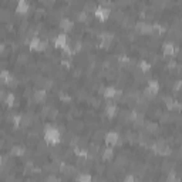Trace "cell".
<instances>
[{"instance_id":"6da1fadb","label":"cell","mask_w":182,"mask_h":182,"mask_svg":"<svg viewBox=\"0 0 182 182\" xmlns=\"http://www.w3.org/2000/svg\"><path fill=\"white\" fill-rule=\"evenodd\" d=\"M44 139L46 142H48L50 145H56L60 142V131H58L56 127L48 124L44 130Z\"/></svg>"},{"instance_id":"7a4b0ae2","label":"cell","mask_w":182,"mask_h":182,"mask_svg":"<svg viewBox=\"0 0 182 182\" xmlns=\"http://www.w3.org/2000/svg\"><path fill=\"white\" fill-rule=\"evenodd\" d=\"M158 91H159V83L155 80H152V81H148V85L145 88L144 95L147 98H152L154 95L158 94Z\"/></svg>"},{"instance_id":"3957f363","label":"cell","mask_w":182,"mask_h":182,"mask_svg":"<svg viewBox=\"0 0 182 182\" xmlns=\"http://www.w3.org/2000/svg\"><path fill=\"white\" fill-rule=\"evenodd\" d=\"M46 47H47V41L44 40H40L39 37H33L30 40V48L34 51H43L46 50Z\"/></svg>"},{"instance_id":"277c9868","label":"cell","mask_w":182,"mask_h":182,"mask_svg":"<svg viewBox=\"0 0 182 182\" xmlns=\"http://www.w3.org/2000/svg\"><path fill=\"white\" fill-rule=\"evenodd\" d=\"M94 14H95V17H97L100 21H104V20H107L108 17H110L111 11H110V9H107V7L100 6V7H95Z\"/></svg>"},{"instance_id":"5b68a950","label":"cell","mask_w":182,"mask_h":182,"mask_svg":"<svg viewBox=\"0 0 182 182\" xmlns=\"http://www.w3.org/2000/svg\"><path fill=\"white\" fill-rule=\"evenodd\" d=\"M104 139H105V144H107L108 147H115V145L120 142V134L111 131V132H108V134L105 135Z\"/></svg>"},{"instance_id":"8992f818","label":"cell","mask_w":182,"mask_h":182,"mask_svg":"<svg viewBox=\"0 0 182 182\" xmlns=\"http://www.w3.org/2000/svg\"><path fill=\"white\" fill-rule=\"evenodd\" d=\"M135 29H137V31L141 33V34H152L154 33L152 26L151 24H148V23H145V21H139V23H137Z\"/></svg>"},{"instance_id":"52a82bcc","label":"cell","mask_w":182,"mask_h":182,"mask_svg":"<svg viewBox=\"0 0 182 182\" xmlns=\"http://www.w3.org/2000/svg\"><path fill=\"white\" fill-rule=\"evenodd\" d=\"M102 94H104L105 98H115V97H120L122 93L120 90H117V88H114V87H108L104 90Z\"/></svg>"},{"instance_id":"ba28073f","label":"cell","mask_w":182,"mask_h":182,"mask_svg":"<svg viewBox=\"0 0 182 182\" xmlns=\"http://www.w3.org/2000/svg\"><path fill=\"white\" fill-rule=\"evenodd\" d=\"M175 51H176V48L172 43H165L162 46V53H164V56H166V57H172V56L175 54Z\"/></svg>"},{"instance_id":"9c48e42d","label":"cell","mask_w":182,"mask_h":182,"mask_svg":"<svg viewBox=\"0 0 182 182\" xmlns=\"http://www.w3.org/2000/svg\"><path fill=\"white\" fill-rule=\"evenodd\" d=\"M29 11V3L26 0H19L17 2V7H16V13L17 14H26Z\"/></svg>"},{"instance_id":"30bf717a","label":"cell","mask_w":182,"mask_h":182,"mask_svg":"<svg viewBox=\"0 0 182 182\" xmlns=\"http://www.w3.org/2000/svg\"><path fill=\"white\" fill-rule=\"evenodd\" d=\"M0 81L4 83V84H11L13 83V75L6 70H2L0 71Z\"/></svg>"},{"instance_id":"8fae6325","label":"cell","mask_w":182,"mask_h":182,"mask_svg":"<svg viewBox=\"0 0 182 182\" xmlns=\"http://www.w3.org/2000/svg\"><path fill=\"white\" fill-rule=\"evenodd\" d=\"M54 44H56V47L58 48H63L67 43V36L66 34H58L57 37H56V40H54Z\"/></svg>"},{"instance_id":"7c38bea8","label":"cell","mask_w":182,"mask_h":182,"mask_svg":"<svg viewBox=\"0 0 182 182\" xmlns=\"http://www.w3.org/2000/svg\"><path fill=\"white\" fill-rule=\"evenodd\" d=\"M117 112H118L117 105H114V104H107V107H105V114H107L108 118H114L115 115H117Z\"/></svg>"},{"instance_id":"4fadbf2b","label":"cell","mask_w":182,"mask_h":182,"mask_svg":"<svg viewBox=\"0 0 182 182\" xmlns=\"http://www.w3.org/2000/svg\"><path fill=\"white\" fill-rule=\"evenodd\" d=\"M47 97V93H46V88H41V90H36L34 91V100L39 102L44 101Z\"/></svg>"},{"instance_id":"5bb4252c","label":"cell","mask_w":182,"mask_h":182,"mask_svg":"<svg viewBox=\"0 0 182 182\" xmlns=\"http://www.w3.org/2000/svg\"><path fill=\"white\" fill-rule=\"evenodd\" d=\"M60 27L63 29L64 31H70L73 30V27H74V23L70 20V19H63V20L60 21Z\"/></svg>"},{"instance_id":"9a60e30c","label":"cell","mask_w":182,"mask_h":182,"mask_svg":"<svg viewBox=\"0 0 182 182\" xmlns=\"http://www.w3.org/2000/svg\"><path fill=\"white\" fill-rule=\"evenodd\" d=\"M10 154L13 157H23L24 148H23V147H13V148H11V151H10Z\"/></svg>"},{"instance_id":"2e32d148","label":"cell","mask_w":182,"mask_h":182,"mask_svg":"<svg viewBox=\"0 0 182 182\" xmlns=\"http://www.w3.org/2000/svg\"><path fill=\"white\" fill-rule=\"evenodd\" d=\"M102 159L104 161H108V159H111L112 158V155H114V151H112L111 148H105V149H102Z\"/></svg>"},{"instance_id":"e0dca14e","label":"cell","mask_w":182,"mask_h":182,"mask_svg":"<svg viewBox=\"0 0 182 182\" xmlns=\"http://www.w3.org/2000/svg\"><path fill=\"white\" fill-rule=\"evenodd\" d=\"M149 68H151V64H149L148 61H144V60H142L141 63H139V70H141L142 73H147V71H149Z\"/></svg>"},{"instance_id":"ac0fdd59","label":"cell","mask_w":182,"mask_h":182,"mask_svg":"<svg viewBox=\"0 0 182 182\" xmlns=\"http://www.w3.org/2000/svg\"><path fill=\"white\" fill-rule=\"evenodd\" d=\"M4 102H6L7 105H13V102H14V94H7L6 97H4Z\"/></svg>"},{"instance_id":"d6986e66","label":"cell","mask_w":182,"mask_h":182,"mask_svg":"<svg viewBox=\"0 0 182 182\" xmlns=\"http://www.w3.org/2000/svg\"><path fill=\"white\" fill-rule=\"evenodd\" d=\"M147 131L148 132H157L158 131V125L154 124V122H149V124H147Z\"/></svg>"},{"instance_id":"ffe728a7","label":"cell","mask_w":182,"mask_h":182,"mask_svg":"<svg viewBox=\"0 0 182 182\" xmlns=\"http://www.w3.org/2000/svg\"><path fill=\"white\" fill-rule=\"evenodd\" d=\"M77 19L80 21H85V20H87V11H81V13L77 16Z\"/></svg>"},{"instance_id":"44dd1931","label":"cell","mask_w":182,"mask_h":182,"mask_svg":"<svg viewBox=\"0 0 182 182\" xmlns=\"http://www.w3.org/2000/svg\"><path fill=\"white\" fill-rule=\"evenodd\" d=\"M77 179L78 181H91V175H80Z\"/></svg>"},{"instance_id":"7402d4cb","label":"cell","mask_w":182,"mask_h":182,"mask_svg":"<svg viewBox=\"0 0 182 182\" xmlns=\"http://www.w3.org/2000/svg\"><path fill=\"white\" fill-rule=\"evenodd\" d=\"M4 162H6V159H4L3 157H0V168H2V166L4 165Z\"/></svg>"},{"instance_id":"603a6c76","label":"cell","mask_w":182,"mask_h":182,"mask_svg":"<svg viewBox=\"0 0 182 182\" xmlns=\"http://www.w3.org/2000/svg\"><path fill=\"white\" fill-rule=\"evenodd\" d=\"M4 51V44H0V53H3Z\"/></svg>"},{"instance_id":"cb8c5ba5","label":"cell","mask_w":182,"mask_h":182,"mask_svg":"<svg viewBox=\"0 0 182 182\" xmlns=\"http://www.w3.org/2000/svg\"><path fill=\"white\" fill-rule=\"evenodd\" d=\"M2 145H3V141H2V139H0V148H2Z\"/></svg>"}]
</instances>
